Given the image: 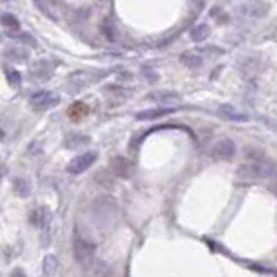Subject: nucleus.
I'll list each match as a JSON object with an SVG mask.
<instances>
[{"mask_svg":"<svg viewBox=\"0 0 277 277\" xmlns=\"http://www.w3.org/2000/svg\"><path fill=\"white\" fill-rule=\"evenodd\" d=\"M181 63H185L189 68H199L203 65V58H199V54L194 53H185L181 56Z\"/></svg>","mask_w":277,"mask_h":277,"instance_id":"16","label":"nucleus"},{"mask_svg":"<svg viewBox=\"0 0 277 277\" xmlns=\"http://www.w3.org/2000/svg\"><path fill=\"white\" fill-rule=\"evenodd\" d=\"M173 112V108H153V110H145V112H139L136 117L139 119V121H153V119H159V117H164V115L171 114Z\"/></svg>","mask_w":277,"mask_h":277,"instance_id":"10","label":"nucleus"},{"mask_svg":"<svg viewBox=\"0 0 277 277\" xmlns=\"http://www.w3.org/2000/svg\"><path fill=\"white\" fill-rule=\"evenodd\" d=\"M208 35H209V28H208L206 25H197V26H194V28L190 30V37H192L194 40H197V42L204 40Z\"/></svg>","mask_w":277,"mask_h":277,"instance_id":"17","label":"nucleus"},{"mask_svg":"<svg viewBox=\"0 0 277 277\" xmlns=\"http://www.w3.org/2000/svg\"><path fill=\"white\" fill-rule=\"evenodd\" d=\"M94 255H96V246L92 244L91 241L77 235L73 241V258L75 262L80 267H89L94 260Z\"/></svg>","mask_w":277,"mask_h":277,"instance_id":"3","label":"nucleus"},{"mask_svg":"<svg viewBox=\"0 0 277 277\" xmlns=\"http://www.w3.org/2000/svg\"><path fill=\"white\" fill-rule=\"evenodd\" d=\"M220 115L221 117H225V119H228V121H235V122H244V121H248V115H244V114H239L235 108H232V107H227V105H223V107H220Z\"/></svg>","mask_w":277,"mask_h":277,"instance_id":"11","label":"nucleus"},{"mask_svg":"<svg viewBox=\"0 0 277 277\" xmlns=\"http://www.w3.org/2000/svg\"><path fill=\"white\" fill-rule=\"evenodd\" d=\"M89 138L87 136H82V135H71L67 138V143L65 145L68 146V148H78L80 145H84V143H87Z\"/></svg>","mask_w":277,"mask_h":277,"instance_id":"19","label":"nucleus"},{"mask_svg":"<svg viewBox=\"0 0 277 277\" xmlns=\"http://www.w3.org/2000/svg\"><path fill=\"white\" fill-rule=\"evenodd\" d=\"M115 213H117V204L110 197H100L92 204V216H94L96 225H100V227H105L107 223L110 225Z\"/></svg>","mask_w":277,"mask_h":277,"instance_id":"2","label":"nucleus"},{"mask_svg":"<svg viewBox=\"0 0 277 277\" xmlns=\"http://www.w3.org/2000/svg\"><path fill=\"white\" fill-rule=\"evenodd\" d=\"M51 220H53V213H51V209L46 206L35 209L32 213V216H30V221L39 228H46L47 225L51 223Z\"/></svg>","mask_w":277,"mask_h":277,"instance_id":"8","label":"nucleus"},{"mask_svg":"<svg viewBox=\"0 0 277 277\" xmlns=\"http://www.w3.org/2000/svg\"><path fill=\"white\" fill-rule=\"evenodd\" d=\"M274 176H277V166L272 162H248L239 166L237 169V178L241 181H248V183Z\"/></svg>","mask_w":277,"mask_h":277,"instance_id":"1","label":"nucleus"},{"mask_svg":"<svg viewBox=\"0 0 277 277\" xmlns=\"http://www.w3.org/2000/svg\"><path fill=\"white\" fill-rule=\"evenodd\" d=\"M96 159H98L96 152H84V153H80V155L73 157V159L67 164V171L70 174H80V173H84V171H87L92 164L96 162Z\"/></svg>","mask_w":277,"mask_h":277,"instance_id":"5","label":"nucleus"},{"mask_svg":"<svg viewBox=\"0 0 277 277\" xmlns=\"http://www.w3.org/2000/svg\"><path fill=\"white\" fill-rule=\"evenodd\" d=\"M11 277H26V274H25V270L23 269H14L12 270V274H11Z\"/></svg>","mask_w":277,"mask_h":277,"instance_id":"21","label":"nucleus"},{"mask_svg":"<svg viewBox=\"0 0 277 277\" xmlns=\"http://www.w3.org/2000/svg\"><path fill=\"white\" fill-rule=\"evenodd\" d=\"M234 153H235V145H234V141H232V139H228V138L220 139V141H218L216 145H214V148H213V155L216 157V159H220V160L232 159V157H234Z\"/></svg>","mask_w":277,"mask_h":277,"instance_id":"6","label":"nucleus"},{"mask_svg":"<svg viewBox=\"0 0 277 277\" xmlns=\"http://www.w3.org/2000/svg\"><path fill=\"white\" fill-rule=\"evenodd\" d=\"M87 112H89V108L85 107L84 103H80V101L70 105V108H68V115H70L71 121H80L82 117L87 115Z\"/></svg>","mask_w":277,"mask_h":277,"instance_id":"13","label":"nucleus"},{"mask_svg":"<svg viewBox=\"0 0 277 277\" xmlns=\"http://www.w3.org/2000/svg\"><path fill=\"white\" fill-rule=\"evenodd\" d=\"M44 276L46 277H54L58 272V258L54 255H47L46 258H44Z\"/></svg>","mask_w":277,"mask_h":277,"instance_id":"12","label":"nucleus"},{"mask_svg":"<svg viewBox=\"0 0 277 277\" xmlns=\"http://www.w3.org/2000/svg\"><path fill=\"white\" fill-rule=\"evenodd\" d=\"M5 56L12 61H18V63H23V61L28 60V51L21 49V47H12V49L5 51Z\"/></svg>","mask_w":277,"mask_h":277,"instance_id":"14","label":"nucleus"},{"mask_svg":"<svg viewBox=\"0 0 277 277\" xmlns=\"http://www.w3.org/2000/svg\"><path fill=\"white\" fill-rule=\"evenodd\" d=\"M14 189L19 197H28L30 196V185L23 178H14Z\"/></svg>","mask_w":277,"mask_h":277,"instance_id":"18","label":"nucleus"},{"mask_svg":"<svg viewBox=\"0 0 277 277\" xmlns=\"http://www.w3.org/2000/svg\"><path fill=\"white\" fill-rule=\"evenodd\" d=\"M5 75H7V82L12 87H19L21 85V73L14 68H5Z\"/></svg>","mask_w":277,"mask_h":277,"instance_id":"20","label":"nucleus"},{"mask_svg":"<svg viewBox=\"0 0 277 277\" xmlns=\"http://www.w3.org/2000/svg\"><path fill=\"white\" fill-rule=\"evenodd\" d=\"M60 103V94L54 91H39L30 98V105L35 110H49Z\"/></svg>","mask_w":277,"mask_h":277,"instance_id":"4","label":"nucleus"},{"mask_svg":"<svg viewBox=\"0 0 277 277\" xmlns=\"http://www.w3.org/2000/svg\"><path fill=\"white\" fill-rule=\"evenodd\" d=\"M30 75H32L33 78H37L39 82H44L53 75V68H51V65L46 63V61H39V63L33 67V70L30 71Z\"/></svg>","mask_w":277,"mask_h":277,"instance_id":"9","label":"nucleus"},{"mask_svg":"<svg viewBox=\"0 0 277 277\" xmlns=\"http://www.w3.org/2000/svg\"><path fill=\"white\" fill-rule=\"evenodd\" d=\"M0 23L5 30H11V32H19V21L16 16L12 14H4L0 18Z\"/></svg>","mask_w":277,"mask_h":277,"instance_id":"15","label":"nucleus"},{"mask_svg":"<svg viewBox=\"0 0 277 277\" xmlns=\"http://www.w3.org/2000/svg\"><path fill=\"white\" fill-rule=\"evenodd\" d=\"M89 73L87 71H75L67 78V91L68 92H78L87 85Z\"/></svg>","mask_w":277,"mask_h":277,"instance_id":"7","label":"nucleus"}]
</instances>
